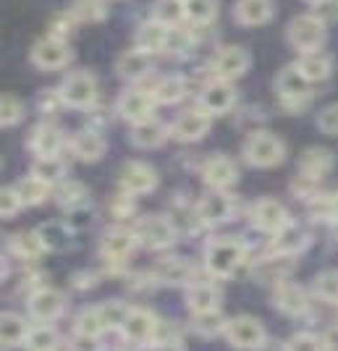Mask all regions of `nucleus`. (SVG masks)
<instances>
[{"label":"nucleus","mask_w":338,"mask_h":351,"mask_svg":"<svg viewBox=\"0 0 338 351\" xmlns=\"http://www.w3.org/2000/svg\"><path fill=\"white\" fill-rule=\"evenodd\" d=\"M158 330H160V322L155 317V312L145 307H132L129 317L121 328V336L129 346H155Z\"/></svg>","instance_id":"nucleus-4"},{"label":"nucleus","mask_w":338,"mask_h":351,"mask_svg":"<svg viewBox=\"0 0 338 351\" xmlns=\"http://www.w3.org/2000/svg\"><path fill=\"white\" fill-rule=\"evenodd\" d=\"M210 113H205L202 108H191V110H184L181 116L173 121L171 126V136L176 142H200L202 136L210 129Z\"/></svg>","instance_id":"nucleus-15"},{"label":"nucleus","mask_w":338,"mask_h":351,"mask_svg":"<svg viewBox=\"0 0 338 351\" xmlns=\"http://www.w3.org/2000/svg\"><path fill=\"white\" fill-rule=\"evenodd\" d=\"M231 213H234V202L223 191H213L197 202V220L202 226H221L231 218Z\"/></svg>","instance_id":"nucleus-17"},{"label":"nucleus","mask_w":338,"mask_h":351,"mask_svg":"<svg viewBox=\"0 0 338 351\" xmlns=\"http://www.w3.org/2000/svg\"><path fill=\"white\" fill-rule=\"evenodd\" d=\"M58 92L63 103L71 105V108H92L97 100V79L84 69H79L60 82Z\"/></svg>","instance_id":"nucleus-8"},{"label":"nucleus","mask_w":338,"mask_h":351,"mask_svg":"<svg viewBox=\"0 0 338 351\" xmlns=\"http://www.w3.org/2000/svg\"><path fill=\"white\" fill-rule=\"evenodd\" d=\"M136 241L147 249H165L176 241V226L165 215H142L134 223Z\"/></svg>","instance_id":"nucleus-5"},{"label":"nucleus","mask_w":338,"mask_h":351,"mask_svg":"<svg viewBox=\"0 0 338 351\" xmlns=\"http://www.w3.org/2000/svg\"><path fill=\"white\" fill-rule=\"evenodd\" d=\"M134 194H116L113 199H110V210H113V215L116 218H126V215H132L134 213Z\"/></svg>","instance_id":"nucleus-54"},{"label":"nucleus","mask_w":338,"mask_h":351,"mask_svg":"<svg viewBox=\"0 0 338 351\" xmlns=\"http://www.w3.org/2000/svg\"><path fill=\"white\" fill-rule=\"evenodd\" d=\"M317 129L328 136H338V103L325 105L323 110L317 113Z\"/></svg>","instance_id":"nucleus-52"},{"label":"nucleus","mask_w":338,"mask_h":351,"mask_svg":"<svg viewBox=\"0 0 338 351\" xmlns=\"http://www.w3.org/2000/svg\"><path fill=\"white\" fill-rule=\"evenodd\" d=\"M71 58V50H69V43L60 40V37H53L47 34L40 43H34L32 47V63L40 66L45 71H53V69H63Z\"/></svg>","instance_id":"nucleus-13"},{"label":"nucleus","mask_w":338,"mask_h":351,"mask_svg":"<svg viewBox=\"0 0 338 351\" xmlns=\"http://www.w3.org/2000/svg\"><path fill=\"white\" fill-rule=\"evenodd\" d=\"M58 343H60L58 333H56V328H50V325L32 328L27 341H24L27 351H58Z\"/></svg>","instance_id":"nucleus-42"},{"label":"nucleus","mask_w":338,"mask_h":351,"mask_svg":"<svg viewBox=\"0 0 338 351\" xmlns=\"http://www.w3.org/2000/svg\"><path fill=\"white\" fill-rule=\"evenodd\" d=\"M21 207H24V199H21L16 186H5L0 191V213H3V218H14Z\"/></svg>","instance_id":"nucleus-51"},{"label":"nucleus","mask_w":338,"mask_h":351,"mask_svg":"<svg viewBox=\"0 0 338 351\" xmlns=\"http://www.w3.org/2000/svg\"><path fill=\"white\" fill-rule=\"evenodd\" d=\"M315 293L328 304H338V270H325L315 278Z\"/></svg>","instance_id":"nucleus-46"},{"label":"nucleus","mask_w":338,"mask_h":351,"mask_svg":"<svg viewBox=\"0 0 338 351\" xmlns=\"http://www.w3.org/2000/svg\"><path fill=\"white\" fill-rule=\"evenodd\" d=\"M236 103V92L231 87V82H221V79H213L210 84H205V89L200 92V103L197 108H202L210 116H221L228 113Z\"/></svg>","instance_id":"nucleus-16"},{"label":"nucleus","mask_w":338,"mask_h":351,"mask_svg":"<svg viewBox=\"0 0 338 351\" xmlns=\"http://www.w3.org/2000/svg\"><path fill=\"white\" fill-rule=\"evenodd\" d=\"M218 302H221V291L210 283H191L189 291H186V307L191 315L218 309Z\"/></svg>","instance_id":"nucleus-30"},{"label":"nucleus","mask_w":338,"mask_h":351,"mask_svg":"<svg viewBox=\"0 0 338 351\" xmlns=\"http://www.w3.org/2000/svg\"><path fill=\"white\" fill-rule=\"evenodd\" d=\"M273 304L283 312V315H302L304 309L309 307L307 291L296 283H278L276 286V293H273Z\"/></svg>","instance_id":"nucleus-26"},{"label":"nucleus","mask_w":338,"mask_h":351,"mask_svg":"<svg viewBox=\"0 0 338 351\" xmlns=\"http://www.w3.org/2000/svg\"><path fill=\"white\" fill-rule=\"evenodd\" d=\"M226 338H228V343L239 351H257V349H263L265 346V341H267V330H265V325L257 320V317L241 315V317L228 320Z\"/></svg>","instance_id":"nucleus-7"},{"label":"nucleus","mask_w":338,"mask_h":351,"mask_svg":"<svg viewBox=\"0 0 338 351\" xmlns=\"http://www.w3.org/2000/svg\"><path fill=\"white\" fill-rule=\"evenodd\" d=\"M236 176H239V168H236V162L231 160V158H226V155H213V158H207L205 165H202V178H205V184L213 191L228 189L236 181Z\"/></svg>","instance_id":"nucleus-18"},{"label":"nucleus","mask_w":338,"mask_h":351,"mask_svg":"<svg viewBox=\"0 0 338 351\" xmlns=\"http://www.w3.org/2000/svg\"><path fill=\"white\" fill-rule=\"evenodd\" d=\"M304 247H307V231H304L302 226L291 223V220L273 234V252H276V254L294 257V254H299Z\"/></svg>","instance_id":"nucleus-25"},{"label":"nucleus","mask_w":338,"mask_h":351,"mask_svg":"<svg viewBox=\"0 0 338 351\" xmlns=\"http://www.w3.org/2000/svg\"><path fill=\"white\" fill-rule=\"evenodd\" d=\"M252 223L265 234H276L278 228H283L289 223V213H286V207L280 205L278 199L265 197V199L254 202V207H252Z\"/></svg>","instance_id":"nucleus-19"},{"label":"nucleus","mask_w":338,"mask_h":351,"mask_svg":"<svg viewBox=\"0 0 338 351\" xmlns=\"http://www.w3.org/2000/svg\"><path fill=\"white\" fill-rule=\"evenodd\" d=\"M11 252L21 260H37L47 249H45L43 239L37 236V231H32V234H16L11 239Z\"/></svg>","instance_id":"nucleus-40"},{"label":"nucleus","mask_w":338,"mask_h":351,"mask_svg":"<svg viewBox=\"0 0 338 351\" xmlns=\"http://www.w3.org/2000/svg\"><path fill=\"white\" fill-rule=\"evenodd\" d=\"M244 158L254 168H273L286 158V145L276 134L270 132H252L244 142Z\"/></svg>","instance_id":"nucleus-3"},{"label":"nucleus","mask_w":338,"mask_h":351,"mask_svg":"<svg viewBox=\"0 0 338 351\" xmlns=\"http://www.w3.org/2000/svg\"><path fill=\"white\" fill-rule=\"evenodd\" d=\"M315 14L323 21H336L338 19V0H325L320 5H315Z\"/></svg>","instance_id":"nucleus-55"},{"label":"nucleus","mask_w":338,"mask_h":351,"mask_svg":"<svg viewBox=\"0 0 338 351\" xmlns=\"http://www.w3.org/2000/svg\"><path fill=\"white\" fill-rule=\"evenodd\" d=\"M0 322H3L0 336H3V346H5V349L21 346V343L27 341V336H29V328H27L24 317H19L16 312H5V315L0 317Z\"/></svg>","instance_id":"nucleus-36"},{"label":"nucleus","mask_w":338,"mask_h":351,"mask_svg":"<svg viewBox=\"0 0 338 351\" xmlns=\"http://www.w3.org/2000/svg\"><path fill=\"white\" fill-rule=\"evenodd\" d=\"M69 14L74 16V21H82V24H97L105 19L108 8H105V0H71Z\"/></svg>","instance_id":"nucleus-38"},{"label":"nucleus","mask_w":338,"mask_h":351,"mask_svg":"<svg viewBox=\"0 0 338 351\" xmlns=\"http://www.w3.org/2000/svg\"><path fill=\"white\" fill-rule=\"evenodd\" d=\"M283 351H325L323 338L312 336V333H296L286 341Z\"/></svg>","instance_id":"nucleus-50"},{"label":"nucleus","mask_w":338,"mask_h":351,"mask_svg":"<svg viewBox=\"0 0 338 351\" xmlns=\"http://www.w3.org/2000/svg\"><path fill=\"white\" fill-rule=\"evenodd\" d=\"M152 97H155V103H162V105H173L178 100H184V95H186V79L184 76H162L155 82V87L149 92Z\"/></svg>","instance_id":"nucleus-32"},{"label":"nucleus","mask_w":338,"mask_h":351,"mask_svg":"<svg viewBox=\"0 0 338 351\" xmlns=\"http://www.w3.org/2000/svg\"><path fill=\"white\" fill-rule=\"evenodd\" d=\"M155 351H184V349H181V343H178V341L171 338V341H160V343H155Z\"/></svg>","instance_id":"nucleus-57"},{"label":"nucleus","mask_w":338,"mask_h":351,"mask_svg":"<svg viewBox=\"0 0 338 351\" xmlns=\"http://www.w3.org/2000/svg\"><path fill=\"white\" fill-rule=\"evenodd\" d=\"M333 171V152L325 147H309L299 158V173H307L312 178H323Z\"/></svg>","instance_id":"nucleus-29"},{"label":"nucleus","mask_w":338,"mask_h":351,"mask_svg":"<svg viewBox=\"0 0 338 351\" xmlns=\"http://www.w3.org/2000/svg\"><path fill=\"white\" fill-rule=\"evenodd\" d=\"M276 92L283 108L289 110H302L312 100V82L294 66H286L276 79Z\"/></svg>","instance_id":"nucleus-2"},{"label":"nucleus","mask_w":338,"mask_h":351,"mask_svg":"<svg viewBox=\"0 0 338 351\" xmlns=\"http://www.w3.org/2000/svg\"><path fill=\"white\" fill-rule=\"evenodd\" d=\"M171 45V27H165L160 21H145L139 29H136V47L145 50V53H160V50H168Z\"/></svg>","instance_id":"nucleus-24"},{"label":"nucleus","mask_w":338,"mask_h":351,"mask_svg":"<svg viewBox=\"0 0 338 351\" xmlns=\"http://www.w3.org/2000/svg\"><path fill=\"white\" fill-rule=\"evenodd\" d=\"M325 351H338V325H333L328 333L323 336Z\"/></svg>","instance_id":"nucleus-56"},{"label":"nucleus","mask_w":338,"mask_h":351,"mask_svg":"<svg viewBox=\"0 0 338 351\" xmlns=\"http://www.w3.org/2000/svg\"><path fill=\"white\" fill-rule=\"evenodd\" d=\"M149 66H152V56L139 50V47H129L123 50L116 60V71L118 76L123 79H132V82H139L149 73Z\"/></svg>","instance_id":"nucleus-23"},{"label":"nucleus","mask_w":338,"mask_h":351,"mask_svg":"<svg viewBox=\"0 0 338 351\" xmlns=\"http://www.w3.org/2000/svg\"><path fill=\"white\" fill-rule=\"evenodd\" d=\"M289 43L294 45L299 53H312L320 50L325 43V21L317 14H299L289 24Z\"/></svg>","instance_id":"nucleus-6"},{"label":"nucleus","mask_w":338,"mask_h":351,"mask_svg":"<svg viewBox=\"0 0 338 351\" xmlns=\"http://www.w3.org/2000/svg\"><path fill=\"white\" fill-rule=\"evenodd\" d=\"M116 110L121 113V118H126L132 126L149 121L155 113V97L145 92V89H126L121 92V97L116 100Z\"/></svg>","instance_id":"nucleus-12"},{"label":"nucleus","mask_w":338,"mask_h":351,"mask_svg":"<svg viewBox=\"0 0 338 351\" xmlns=\"http://www.w3.org/2000/svg\"><path fill=\"white\" fill-rule=\"evenodd\" d=\"M71 152H74L79 160L84 162H97L105 155V139L95 129H84V132H76L71 139Z\"/></svg>","instance_id":"nucleus-28"},{"label":"nucleus","mask_w":338,"mask_h":351,"mask_svg":"<svg viewBox=\"0 0 338 351\" xmlns=\"http://www.w3.org/2000/svg\"><path fill=\"white\" fill-rule=\"evenodd\" d=\"M296 69L307 76L309 82H323L330 76V58L320 53V50H312V53H302L296 60Z\"/></svg>","instance_id":"nucleus-33"},{"label":"nucleus","mask_w":338,"mask_h":351,"mask_svg":"<svg viewBox=\"0 0 338 351\" xmlns=\"http://www.w3.org/2000/svg\"><path fill=\"white\" fill-rule=\"evenodd\" d=\"M27 309H29V315L34 320L50 322L63 315V309H66V296H63V291L53 289V286H40V289H34V291L29 293Z\"/></svg>","instance_id":"nucleus-10"},{"label":"nucleus","mask_w":338,"mask_h":351,"mask_svg":"<svg viewBox=\"0 0 338 351\" xmlns=\"http://www.w3.org/2000/svg\"><path fill=\"white\" fill-rule=\"evenodd\" d=\"M184 14L191 24H210L218 16V0H184Z\"/></svg>","instance_id":"nucleus-43"},{"label":"nucleus","mask_w":338,"mask_h":351,"mask_svg":"<svg viewBox=\"0 0 338 351\" xmlns=\"http://www.w3.org/2000/svg\"><path fill=\"white\" fill-rule=\"evenodd\" d=\"M244 254H247V249H244V244L239 239L223 236V239H213L205 247V265L213 276L228 278L236 267L241 265Z\"/></svg>","instance_id":"nucleus-1"},{"label":"nucleus","mask_w":338,"mask_h":351,"mask_svg":"<svg viewBox=\"0 0 338 351\" xmlns=\"http://www.w3.org/2000/svg\"><path fill=\"white\" fill-rule=\"evenodd\" d=\"M184 16H186L184 14V0H155V8H152L155 21H160L165 27H176Z\"/></svg>","instance_id":"nucleus-45"},{"label":"nucleus","mask_w":338,"mask_h":351,"mask_svg":"<svg viewBox=\"0 0 338 351\" xmlns=\"http://www.w3.org/2000/svg\"><path fill=\"white\" fill-rule=\"evenodd\" d=\"M37 236L43 239V244L47 252H60L69 247L71 241V228L66 223H45L37 228Z\"/></svg>","instance_id":"nucleus-37"},{"label":"nucleus","mask_w":338,"mask_h":351,"mask_svg":"<svg viewBox=\"0 0 338 351\" xmlns=\"http://www.w3.org/2000/svg\"><path fill=\"white\" fill-rule=\"evenodd\" d=\"M56 199H58L60 207H66L71 213V210H79V207H87L89 191L82 181H60L58 189H56Z\"/></svg>","instance_id":"nucleus-34"},{"label":"nucleus","mask_w":338,"mask_h":351,"mask_svg":"<svg viewBox=\"0 0 338 351\" xmlns=\"http://www.w3.org/2000/svg\"><path fill=\"white\" fill-rule=\"evenodd\" d=\"M291 191H294L296 197H302V199H307V202H315L317 197H320V178H312L307 173H299L291 181Z\"/></svg>","instance_id":"nucleus-49"},{"label":"nucleus","mask_w":338,"mask_h":351,"mask_svg":"<svg viewBox=\"0 0 338 351\" xmlns=\"http://www.w3.org/2000/svg\"><path fill=\"white\" fill-rule=\"evenodd\" d=\"M234 19L241 27H260L273 19V0H236Z\"/></svg>","instance_id":"nucleus-22"},{"label":"nucleus","mask_w":338,"mask_h":351,"mask_svg":"<svg viewBox=\"0 0 338 351\" xmlns=\"http://www.w3.org/2000/svg\"><path fill=\"white\" fill-rule=\"evenodd\" d=\"M136 244H139V241H136L134 228L116 226V228H110V231L103 236V241H100V254H103V260H108V263L123 265L134 254V247H136Z\"/></svg>","instance_id":"nucleus-11"},{"label":"nucleus","mask_w":338,"mask_h":351,"mask_svg":"<svg viewBox=\"0 0 338 351\" xmlns=\"http://www.w3.org/2000/svg\"><path fill=\"white\" fill-rule=\"evenodd\" d=\"M29 149L37 158H58L63 149V134L53 123H40L29 134Z\"/></svg>","instance_id":"nucleus-20"},{"label":"nucleus","mask_w":338,"mask_h":351,"mask_svg":"<svg viewBox=\"0 0 338 351\" xmlns=\"http://www.w3.org/2000/svg\"><path fill=\"white\" fill-rule=\"evenodd\" d=\"M291 273V263H289V257H283V254H276V257H267V260H260V263L254 265V278L260 280V283H283L286 276Z\"/></svg>","instance_id":"nucleus-31"},{"label":"nucleus","mask_w":338,"mask_h":351,"mask_svg":"<svg viewBox=\"0 0 338 351\" xmlns=\"http://www.w3.org/2000/svg\"><path fill=\"white\" fill-rule=\"evenodd\" d=\"M97 309H100V317H103V322H105V330H121L126 317H129V312H132L129 304H123V302H118V299L103 302V304H97Z\"/></svg>","instance_id":"nucleus-44"},{"label":"nucleus","mask_w":338,"mask_h":351,"mask_svg":"<svg viewBox=\"0 0 338 351\" xmlns=\"http://www.w3.org/2000/svg\"><path fill=\"white\" fill-rule=\"evenodd\" d=\"M21 116H24V103L16 95L5 92L3 100H0V123L3 126H16L21 121Z\"/></svg>","instance_id":"nucleus-48"},{"label":"nucleus","mask_w":338,"mask_h":351,"mask_svg":"<svg viewBox=\"0 0 338 351\" xmlns=\"http://www.w3.org/2000/svg\"><path fill=\"white\" fill-rule=\"evenodd\" d=\"M16 189H19V194H21V199H24L27 207L43 205L45 199L50 197V184H45L43 178H37V176L21 178V181L16 184Z\"/></svg>","instance_id":"nucleus-39"},{"label":"nucleus","mask_w":338,"mask_h":351,"mask_svg":"<svg viewBox=\"0 0 338 351\" xmlns=\"http://www.w3.org/2000/svg\"><path fill=\"white\" fill-rule=\"evenodd\" d=\"M307 3H315V5H320V3H325V0H307Z\"/></svg>","instance_id":"nucleus-58"},{"label":"nucleus","mask_w":338,"mask_h":351,"mask_svg":"<svg viewBox=\"0 0 338 351\" xmlns=\"http://www.w3.org/2000/svg\"><path fill=\"white\" fill-rule=\"evenodd\" d=\"M32 176L43 178L45 184H60L66 181V162L60 158H37L34 165H32Z\"/></svg>","instance_id":"nucleus-41"},{"label":"nucleus","mask_w":338,"mask_h":351,"mask_svg":"<svg viewBox=\"0 0 338 351\" xmlns=\"http://www.w3.org/2000/svg\"><path fill=\"white\" fill-rule=\"evenodd\" d=\"M168 136H171V129L162 126L158 118H149V121H142L132 129V145L139 147V149H155Z\"/></svg>","instance_id":"nucleus-27"},{"label":"nucleus","mask_w":338,"mask_h":351,"mask_svg":"<svg viewBox=\"0 0 338 351\" xmlns=\"http://www.w3.org/2000/svg\"><path fill=\"white\" fill-rule=\"evenodd\" d=\"M76 333L100 338V333H105V322H103V317H100V309L97 307L84 309V312L76 317Z\"/></svg>","instance_id":"nucleus-47"},{"label":"nucleus","mask_w":338,"mask_h":351,"mask_svg":"<svg viewBox=\"0 0 338 351\" xmlns=\"http://www.w3.org/2000/svg\"><path fill=\"white\" fill-rule=\"evenodd\" d=\"M69 351H103L97 336H84V333H74L69 338Z\"/></svg>","instance_id":"nucleus-53"},{"label":"nucleus","mask_w":338,"mask_h":351,"mask_svg":"<svg viewBox=\"0 0 338 351\" xmlns=\"http://www.w3.org/2000/svg\"><path fill=\"white\" fill-rule=\"evenodd\" d=\"M118 181H121V189L126 191V194H149L158 186V173L147 162L132 160L121 168Z\"/></svg>","instance_id":"nucleus-14"},{"label":"nucleus","mask_w":338,"mask_h":351,"mask_svg":"<svg viewBox=\"0 0 338 351\" xmlns=\"http://www.w3.org/2000/svg\"><path fill=\"white\" fill-rule=\"evenodd\" d=\"M247 69H250V53L241 45H223L210 60L213 79H221V82H234L239 76H244Z\"/></svg>","instance_id":"nucleus-9"},{"label":"nucleus","mask_w":338,"mask_h":351,"mask_svg":"<svg viewBox=\"0 0 338 351\" xmlns=\"http://www.w3.org/2000/svg\"><path fill=\"white\" fill-rule=\"evenodd\" d=\"M228 328V320L221 315V309H210V312H200L191 317V330L202 338H213L226 333Z\"/></svg>","instance_id":"nucleus-35"},{"label":"nucleus","mask_w":338,"mask_h":351,"mask_svg":"<svg viewBox=\"0 0 338 351\" xmlns=\"http://www.w3.org/2000/svg\"><path fill=\"white\" fill-rule=\"evenodd\" d=\"M155 278L165 286H191L194 283V265L184 257H168L155 267Z\"/></svg>","instance_id":"nucleus-21"}]
</instances>
